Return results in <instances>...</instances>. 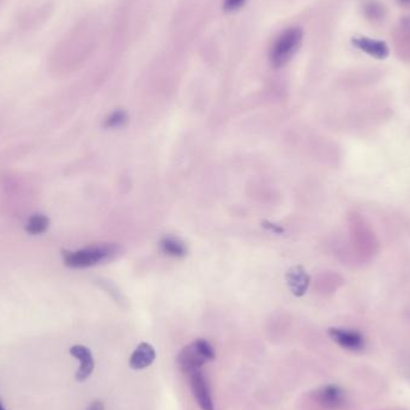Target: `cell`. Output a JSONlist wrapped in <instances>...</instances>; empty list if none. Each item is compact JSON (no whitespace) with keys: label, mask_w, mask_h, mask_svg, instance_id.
I'll list each match as a JSON object with an SVG mask.
<instances>
[{"label":"cell","mask_w":410,"mask_h":410,"mask_svg":"<svg viewBox=\"0 0 410 410\" xmlns=\"http://www.w3.org/2000/svg\"><path fill=\"white\" fill-rule=\"evenodd\" d=\"M286 280H287L288 287L291 289V292L296 297L305 295V293L307 292L309 286H310L311 278L302 266L296 265L288 270L286 273Z\"/></svg>","instance_id":"obj_9"},{"label":"cell","mask_w":410,"mask_h":410,"mask_svg":"<svg viewBox=\"0 0 410 410\" xmlns=\"http://www.w3.org/2000/svg\"><path fill=\"white\" fill-rule=\"evenodd\" d=\"M215 358H216V353H215L214 346H211L206 340L198 338L179 351L177 364L182 373L190 375L193 372L202 371L203 366L209 361L215 360Z\"/></svg>","instance_id":"obj_1"},{"label":"cell","mask_w":410,"mask_h":410,"mask_svg":"<svg viewBox=\"0 0 410 410\" xmlns=\"http://www.w3.org/2000/svg\"><path fill=\"white\" fill-rule=\"evenodd\" d=\"M304 32L300 28H288L276 39L270 52V61L275 68H283L289 63L302 43Z\"/></svg>","instance_id":"obj_3"},{"label":"cell","mask_w":410,"mask_h":410,"mask_svg":"<svg viewBox=\"0 0 410 410\" xmlns=\"http://www.w3.org/2000/svg\"><path fill=\"white\" fill-rule=\"evenodd\" d=\"M262 224H263V227L265 229H268V231L275 233V234H282L284 232V229L281 226H278V224H271V222H268V221H264Z\"/></svg>","instance_id":"obj_16"},{"label":"cell","mask_w":410,"mask_h":410,"mask_svg":"<svg viewBox=\"0 0 410 410\" xmlns=\"http://www.w3.org/2000/svg\"><path fill=\"white\" fill-rule=\"evenodd\" d=\"M364 16L367 17V19L372 21V22H378L384 19V14H385V9H384L383 5L378 3V1H367L364 6Z\"/></svg>","instance_id":"obj_13"},{"label":"cell","mask_w":410,"mask_h":410,"mask_svg":"<svg viewBox=\"0 0 410 410\" xmlns=\"http://www.w3.org/2000/svg\"><path fill=\"white\" fill-rule=\"evenodd\" d=\"M246 0H224V8L226 11H237L240 9L242 5L245 4Z\"/></svg>","instance_id":"obj_15"},{"label":"cell","mask_w":410,"mask_h":410,"mask_svg":"<svg viewBox=\"0 0 410 410\" xmlns=\"http://www.w3.org/2000/svg\"><path fill=\"white\" fill-rule=\"evenodd\" d=\"M87 410H105V404L100 400H96V401L91 402Z\"/></svg>","instance_id":"obj_17"},{"label":"cell","mask_w":410,"mask_h":410,"mask_svg":"<svg viewBox=\"0 0 410 410\" xmlns=\"http://www.w3.org/2000/svg\"><path fill=\"white\" fill-rule=\"evenodd\" d=\"M190 380L192 395L202 410H215L214 401L210 391L209 383L202 371L187 375Z\"/></svg>","instance_id":"obj_4"},{"label":"cell","mask_w":410,"mask_h":410,"mask_svg":"<svg viewBox=\"0 0 410 410\" xmlns=\"http://www.w3.org/2000/svg\"><path fill=\"white\" fill-rule=\"evenodd\" d=\"M159 245L164 253L174 258H182L187 255L186 245L178 237H164Z\"/></svg>","instance_id":"obj_11"},{"label":"cell","mask_w":410,"mask_h":410,"mask_svg":"<svg viewBox=\"0 0 410 410\" xmlns=\"http://www.w3.org/2000/svg\"><path fill=\"white\" fill-rule=\"evenodd\" d=\"M329 336L336 342L338 346L344 348L346 351H361L364 346V340L362 335L358 331L346 330V329L331 328L329 330Z\"/></svg>","instance_id":"obj_7"},{"label":"cell","mask_w":410,"mask_h":410,"mask_svg":"<svg viewBox=\"0 0 410 410\" xmlns=\"http://www.w3.org/2000/svg\"><path fill=\"white\" fill-rule=\"evenodd\" d=\"M48 227H50V219L46 215L35 214L28 219L26 231L30 235H39V234H43Z\"/></svg>","instance_id":"obj_12"},{"label":"cell","mask_w":410,"mask_h":410,"mask_svg":"<svg viewBox=\"0 0 410 410\" xmlns=\"http://www.w3.org/2000/svg\"><path fill=\"white\" fill-rule=\"evenodd\" d=\"M128 121V115L125 110H114L113 113H110V115L106 118L104 126H105L106 128H123L124 125H126Z\"/></svg>","instance_id":"obj_14"},{"label":"cell","mask_w":410,"mask_h":410,"mask_svg":"<svg viewBox=\"0 0 410 410\" xmlns=\"http://www.w3.org/2000/svg\"><path fill=\"white\" fill-rule=\"evenodd\" d=\"M397 1H398V4L403 6V8L410 9V0H397Z\"/></svg>","instance_id":"obj_18"},{"label":"cell","mask_w":410,"mask_h":410,"mask_svg":"<svg viewBox=\"0 0 410 410\" xmlns=\"http://www.w3.org/2000/svg\"><path fill=\"white\" fill-rule=\"evenodd\" d=\"M155 359V348L148 342H141L130 356L128 366H130V369H135V371H141V369L150 367L151 364H154Z\"/></svg>","instance_id":"obj_8"},{"label":"cell","mask_w":410,"mask_h":410,"mask_svg":"<svg viewBox=\"0 0 410 410\" xmlns=\"http://www.w3.org/2000/svg\"><path fill=\"white\" fill-rule=\"evenodd\" d=\"M315 401L330 410L341 409L346 404V395L338 385H324L315 391Z\"/></svg>","instance_id":"obj_6"},{"label":"cell","mask_w":410,"mask_h":410,"mask_svg":"<svg viewBox=\"0 0 410 410\" xmlns=\"http://www.w3.org/2000/svg\"><path fill=\"white\" fill-rule=\"evenodd\" d=\"M70 354L79 361V367L76 372V380L79 383L86 382L90 378L91 374L94 372L95 369V360L92 358V353L88 346H82V344H76L70 348Z\"/></svg>","instance_id":"obj_5"},{"label":"cell","mask_w":410,"mask_h":410,"mask_svg":"<svg viewBox=\"0 0 410 410\" xmlns=\"http://www.w3.org/2000/svg\"><path fill=\"white\" fill-rule=\"evenodd\" d=\"M0 410H5L4 407H3V404H1V402H0Z\"/></svg>","instance_id":"obj_19"},{"label":"cell","mask_w":410,"mask_h":410,"mask_svg":"<svg viewBox=\"0 0 410 410\" xmlns=\"http://www.w3.org/2000/svg\"><path fill=\"white\" fill-rule=\"evenodd\" d=\"M118 246L113 244L92 245L77 251H63L64 263L72 269H84L104 263L118 253Z\"/></svg>","instance_id":"obj_2"},{"label":"cell","mask_w":410,"mask_h":410,"mask_svg":"<svg viewBox=\"0 0 410 410\" xmlns=\"http://www.w3.org/2000/svg\"><path fill=\"white\" fill-rule=\"evenodd\" d=\"M351 42L356 48H359L366 55H371L375 59H387L389 53H390L387 42L377 41V40H372L369 37H354Z\"/></svg>","instance_id":"obj_10"}]
</instances>
